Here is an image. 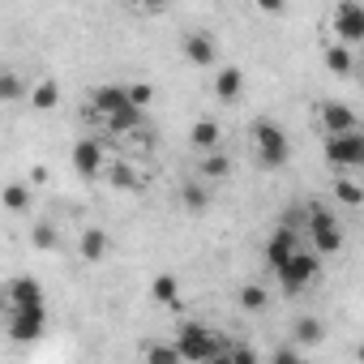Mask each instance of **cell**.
I'll list each match as a JSON object with an SVG mask.
<instances>
[{"instance_id":"obj_25","label":"cell","mask_w":364,"mask_h":364,"mask_svg":"<svg viewBox=\"0 0 364 364\" xmlns=\"http://www.w3.org/2000/svg\"><path fill=\"white\" fill-rule=\"evenodd\" d=\"M240 309H245V313H262V309H270V291H266L262 283H245V287H240Z\"/></svg>"},{"instance_id":"obj_7","label":"cell","mask_w":364,"mask_h":364,"mask_svg":"<svg viewBox=\"0 0 364 364\" xmlns=\"http://www.w3.org/2000/svg\"><path fill=\"white\" fill-rule=\"evenodd\" d=\"M330 26H334V35H338L343 48H355V43L364 39V5L343 0V5L334 9V18H330Z\"/></svg>"},{"instance_id":"obj_18","label":"cell","mask_w":364,"mask_h":364,"mask_svg":"<svg viewBox=\"0 0 364 364\" xmlns=\"http://www.w3.org/2000/svg\"><path fill=\"white\" fill-rule=\"evenodd\" d=\"M240 90H245V69H236V65L215 69V95H219L223 103H236Z\"/></svg>"},{"instance_id":"obj_10","label":"cell","mask_w":364,"mask_h":364,"mask_svg":"<svg viewBox=\"0 0 364 364\" xmlns=\"http://www.w3.org/2000/svg\"><path fill=\"white\" fill-rule=\"evenodd\" d=\"M69 163H73V171L77 176H99L103 167H107V159H103V141L99 137H77V146H73V154H69Z\"/></svg>"},{"instance_id":"obj_1","label":"cell","mask_w":364,"mask_h":364,"mask_svg":"<svg viewBox=\"0 0 364 364\" xmlns=\"http://www.w3.org/2000/svg\"><path fill=\"white\" fill-rule=\"evenodd\" d=\"M0 313L14 343H39L48 334V296L35 279H9L0 291Z\"/></svg>"},{"instance_id":"obj_8","label":"cell","mask_w":364,"mask_h":364,"mask_svg":"<svg viewBox=\"0 0 364 364\" xmlns=\"http://www.w3.org/2000/svg\"><path fill=\"white\" fill-rule=\"evenodd\" d=\"M300 249H304L300 228H283V223H279V228L270 232V240H266V266H270V270H279V266H283V262H291Z\"/></svg>"},{"instance_id":"obj_17","label":"cell","mask_w":364,"mask_h":364,"mask_svg":"<svg viewBox=\"0 0 364 364\" xmlns=\"http://www.w3.org/2000/svg\"><path fill=\"white\" fill-rule=\"evenodd\" d=\"M31 202H35V189L22 185V180H9V185L0 189V206L9 215H31Z\"/></svg>"},{"instance_id":"obj_27","label":"cell","mask_w":364,"mask_h":364,"mask_svg":"<svg viewBox=\"0 0 364 364\" xmlns=\"http://www.w3.org/2000/svg\"><path fill=\"white\" fill-rule=\"evenodd\" d=\"M334 198H338L343 206H360V202H364V189L355 185L351 176H338V180H334Z\"/></svg>"},{"instance_id":"obj_23","label":"cell","mask_w":364,"mask_h":364,"mask_svg":"<svg viewBox=\"0 0 364 364\" xmlns=\"http://www.w3.org/2000/svg\"><path fill=\"white\" fill-rule=\"evenodd\" d=\"M141 364H180V355H176L171 343H154V338H146V343H141Z\"/></svg>"},{"instance_id":"obj_32","label":"cell","mask_w":364,"mask_h":364,"mask_svg":"<svg viewBox=\"0 0 364 364\" xmlns=\"http://www.w3.org/2000/svg\"><path fill=\"white\" fill-rule=\"evenodd\" d=\"M206 364H232V360H228V351H219V355H215V360H206Z\"/></svg>"},{"instance_id":"obj_24","label":"cell","mask_w":364,"mask_h":364,"mask_svg":"<svg viewBox=\"0 0 364 364\" xmlns=\"http://www.w3.org/2000/svg\"><path fill=\"white\" fill-rule=\"evenodd\" d=\"M326 65H330V73L347 77V73L355 69V56H351V48H343V43H330V48H326Z\"/></svg>"},{"instance_id":"obj_11","label":"cell","mask_w":364,"mask_h":364,"mask_svg":"<svg viewBox=\"0 0 364 364\" xmlns=\"http://www.w3.org/2000/svg\"><path fill=\"white\" fill-rule=\"evenodd\" d=\"M124 107H129V99H124V86L120 82H103V86L90 90V116L95 120H107V116H116Z\"/></svg>"},{"instance_id":"obj_31","label":"cell","mask_w":364,"mask_h":364,"mask_svg":"<svg viewBox=\"0 0 364 364\" xmlns=\"http://www.w3.org/2000/svg\"><path fill=\"white\" fill-rule=\"evenodd\" d=\"M300 360H304V351H296L291 343H283V347L270 355V364H300Z\"/></svg>"},{"instance_id":"obj_28","label":"cell","mask_w":364,"mask_h":364,"mask_svg":"<svg viewBox=\"0 0 364 364\" xmlns=\"http://www.w3.org/2000/svg\"><path fill=\"white\" fill-rule=\"evenodd\" d=\"M228 360H232V364H262V355H257L249 343H228Z\"/></svg>"},{"instance_id":"obj_20","label":"cell","mask_w":364,"mask_h":364,"mask_svg":"<svg viewBox=\"0 0 364 364\" xmlns=\"http://www.w3.org/2000/svg\"><path fill=\"white\" fill-rule=\"evenodd\" d=\"M26 95H31V82L18 69H0V103H26Z\"/></svg>"},{"instance_id":"obj_33","label":"cell","mask_w":364,"mask_h":364,"mask_svg":"<svg viewBox=\"0 0 364 364\" xmlns=\"http://www.w3.org/2000/svg\"><path fill=\"white\" fill-rule=\"evenodd\" d=\"M300 364H309V360H300Z\"/></svg>"},{"instance_id":"obj_14","label":"cell","mask_w":364,"mask_h":364,"mask_svg":"<svg viewBox=\"0 0 364 364\" xmlns=\"http://www.w3.org/2000/svg\"><path fill=\"white\" fill-rule=\"evenodd\" d=\"M189 150H198V154L223 150V129H219V120H193V129H189Z\"/></svg>"},{"instance_id":"obj_6","label":"cell","mask_w":364,"mask_h":364,"mask_svg":"<svg viewBox=\"0 0 364 364\" xmlns=\"http://www.w3.org/2000/svg\"><path fill=\"white\" fill-rule=\"evenodd\" d=\"M326 163H330V167H338L343 176H351L355 167H364V133L326 137Z\"/></svg>"},{"instance_id":"obj_9","label":"cell","mask_w":364,"mask_h":364,"mask_svg":"<svg viewBox=\"0 0 364 364\" xmlns=\"http://www.w3.org/2000/svg\"><path fill=\"white\" fill-rule=\"evenodd\" d=\"M180 52H185V60H189L193 69H210V65H219V43H215L210 31H189L185 39H180Z\"/></svg>"},{"instance_id":"obj_29","label":"cell","mask_w":364,"mask_h":364,"mask_svg":"<svg viewBox=\"0 0 364 364\" xmlns=\"http://www.w3.org/2000/svg\"><path fill=\"white\" fill-rule=\"evenodd\" d=\"M112 185H116V189H137V176H133V167L116 163V167H112Z\"/></svg>"},{"instance_id":"obj_15","label":"cell","mask_w":364,"mask_h":364,"mask_svg":"<svg viewBox=\"0 0 364 364\" xmlns=\"http://www.w3.org/2000/svg\"><path fill=\"white\" fill-rule=\"evenodd\" d=\"M193 176L202 180V185H219V180H228V176H232V154H228V150L202 154V159H198V167H193Z\"/></svg>"},{"instance_id":"obj_16","label":"cell","mask_w":364,"mask_h":364,"mask_svg":"<svg viewBox=\"0 0 364 364\" xmlns=\"http://www.w3.org/2000/svg\"><path fill=\"white\" fill-rule=\"evenodd\" d=\"M107 249H112V240H107L103 228H86V232L77 236V253H82V262H90V266H99V262L107 257Z\"/></svg>"},{"instance_id":"obj_19","label":"cell","mask_w":364,"mask_h":364,"mask_svg":"<svg viewBox=\"0 0 364 364\" xmlns=\"http://www.w3.org/2000/svg\"><path fill=\"white\" fill-rule=\"evenodd\" d=\"M180 202H185L189 215H206L210 210V185H202L198 176H189L185 185H180Z\"/></svg>"},{"instance_id":"obj_5","label":"cell","mask_w":364,"mask_h":364,"mask_svg":"<svg viewBox=\"0 0 364 364\" xmlns=\"http://www.w3.org/2000/svg\"><path fill=\"white\" fill-rule=\"evenodd\" d=\"M274 274H279V283H283V291H287V296H300L304 287H313V283H317V274H321V257H317L313 249H300V253H296L291 262H283Z\"/></svg>"},{"instance_id":"obj_21","label":"cell","mask_w":364,"mask_h":364,"mask_svg":"<svg viewBox=\"0 0 364 364\" xmlns=\"http://www.w3.org/2000/svg\"><path fill=\"white\" fill-rule=\"evenodd\" d=\"M26 103H31L35 112H48V107H56V103H60V82H56V77H43V82H35V86H31V95H26Z\"/></svg>"},{"instance_id":"obj_4","label":"cell","mask_w":364,"mask_h":364,"mask_svg":"<svg viewBox=\"0 0 364 364\" xmlns=\"http://www.w3.org/2000/svg\"><path fill=\"white\" fill-rule=\"evenodd\" d=\"M253 159L266 167V171H279L287 159H291V137L283 133V124L274 120H253Z\"/></svg>"},{"instance_id":"obj_12","label":"cell","mask_w":364,"mask_h":364,"mask_svg":"<svg viewBox=\"0 0 364 364\" xmlns=\"http://www.w3.org/2000/svg\"><path fill=\"white\" fill-rule=\"evenodd\" d=\"M321 129H326V137H343V133H360V116L347 107V103H338V99H330V103H321Z\"/></svg>"},{"instance_id":"obj_22","label":"cell","mask_w":364,"mask_h":364,"mask_svg":"<svg viewBox=\"0 0 364 364\" xmlns=\"http://www.w3.org/2000/svg\"><path fill=\"white\" fill-rule=\"evenodd\" d=\"M150 296H154L159 304L176 309V304H180V283H176V274H159V279L150 283Z\"/></svg>"},{"instance_id":"obj_3","label":"cell","mask_w":364,"mask_h":364,"mask_svg":"<svg viewBox=\"0 0 364 364\" xmlns=\"http://www.w3.org/2000/svg\"><path fill=\"white\" fill-rule=\"evenodd\" d=\"M304 249H313L317 257H330L343 249V228L326 202H309L304 210Z\"/></svg>"},{"instance_id":"obj_30","label":"cell","mask_w":364,"mask_h":364,"mask_svg":"<svg viewBox=\"0 0 364 364\" xmlns=\"http://www.w3.org/2000/svg\"><path fill=\"white\" fill-rule=\"evenodd\" d=\"M56 245H60L56 228H52V223H39V228H35V249H56Z\"/></svg>"},{"instance_id":"obj_13","label":"cell","mask_w":364,"mask_h":364,"mask_svg":"<svg viewBox=\"0 0 364 364\" xmlns=\"http://www.w3.org/2000/svg\"><path fill=\"white\" fill-rule=\"evenodd\" d=\"M287 343H291L296 351L326 343V326H321V317H313V313H300V317L291 321V330H287Z\"/></svg>"},{"instance_id":"obj_26","label":"cell","mask_w":364,"mask_h":364,"mask_svg":"<svg viewBox=\"0 0 364 364\" xmlns=\"http://www.w3.org/2000/svg\"><path fill=\"white\" fill-rule=\"evenodd\" d=\"M124 99H129V107L146 112V107L154 103V86H150V82H129V86H124Z\"/></svg>"},{"instance_id":"obj_2","label":"cell","mask_w":364,"mask_h":364,"mask_svg":"<svg viewBox=\"0 0 364 364\" xmlns=\"http://www.w3.org/2000/svg\"><path fill=\"white\" fill-rule=\"evenodd\" d=\"M228 343H232L228 334H219V330H210V326H202V321H180V330H176V338H171L180 364H206V360H215L219 351H228Z\"/></svg>"}]
</instances>
